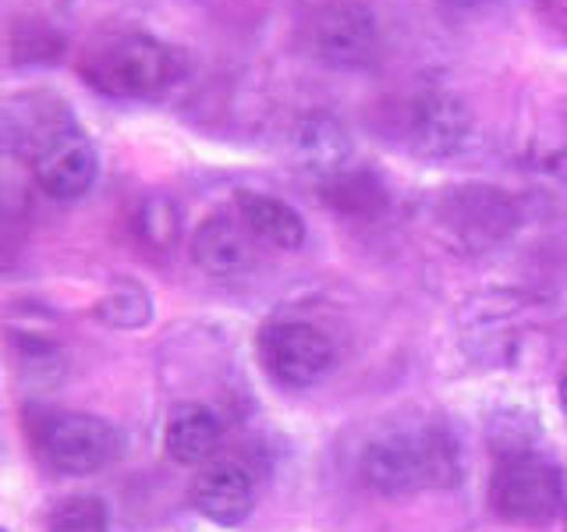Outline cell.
<instances>
[{
	"label": "cell",
	"mask_w": 567,
	"mask_h": 532,
	"mask_svg": "<svg viewBox=\"0 0 567 532\" xmlns=\"http://www.w3.org/2000/svg\"><path fill=\"white\" fill-rule=\"evenodd\" d=\"M79 75L106 100H156L188 75V58L150 32H106L82 50Z\"/></svg>",
	"instance_id": "1"
},
{
	"label": "cell",
	"mask_w": 567,
	"mask_h": 532,
	"mask_svg": "<svg viewBox=\"0 0 567 532\" xmlns=\"http://www.w3.org/2000/svg\"><path fill=\"white\" fill-rule=\"evenodd\" d=\"M489 504L504 522L546 525L564 508V475L543 454H504L489 475Z\"/></svg>",
	"instance_id": "2"
},
{
	"label": "cell",
	"mask_w": 567,
	"mask_h": 532,
	"mask_svg": "<svg viewBox=\"0 0 567 532\" xmlns=\"http://www.w3.org/2000/svg\"><path fill=\"white\" fill-rule=\"evenodd\" d=\"M362 479L386 497H404L436 483H451L454 479V458L451 448L433 433H401L377 440L362 454Z\"/></svg>",
	"instance_id": "3"
},
{
	"label": "cell",
	"mask_w": 567,
	"mask_h": 532,
	"mask_svg": "<svg viewBox=\"0 0 567 532\" xmlns=\"http://www.w3.org/2000/svg\"><path fill=\"white\" fill-rule=\"evenodd\" d=\"M117 430L100 416L50 412L35 422V451L58 475H93L117 458Z\"/></svg>",
	"instance_id": "4"
},
{
	"label": "cell",
	"mask_w": 567,
	"mask_h": 532,
	"mask_svg": "<svg viewBox=\"0 0 567 532\" xmlns=\"http://www.w3.org/2000/svg\"><path fill=\"white\" fill-rule=\"evenodd\" d=\"M312 58L337 71H359L380 58V18L362 0H327L309 22Z\"/></svg>",
	"instance_id": "5"
},
{
	"label": "cell",
	"mask_w": 567,
	"mask_h": 532,
	"mask_svg": "<svg viewBox=\"0 0 567 532\" xmlns=\"http://www.w3.org/2000/svg\"><path fill=\"white\" fill-rule=\"evenodd\" d=\"M71 124V103L50 89H22L0 96V160H35L47 142H53Z\"/></svg>",
	"instance_id": "6"
},
{
	"label": "cell",
	"mask_w": 567,
	"mask_h": 532,
	"mask_svg": "<svg viewBox=\"0 0 567 532\" xmlns=\"http://www.w3.org/2000/svg\"><path fill=\"white\" fill-rule=\"evenodd\" d=\"M259 359L280 387H312L333 366V341L312 324L284 319L262 327Z\"/></svg>",
	"instance_id": "7"
},
{
	"label": "cell",
	"mask_w": 567,
	"mask_h": 532,
	"mask_svg": "<svg viewBox=\"0 0 567 532\" xmlns=\"http://www.w3.org/2000/svg\"><path fill=\"white\" fill-rule=\"evenodd\" d=\"M401 139L419 156H454L472 139V114L447 89H425L412 96L401 111Z\"/></svg>",
	"instance_id": "8"
},
{
	"label": "cell",
	"mask_w": 567,
	"mask_h": 532,
	"mask_svg": "<svg viewBox=\"0 0 567 532\" xmlns=\"http://www.w3.org/2000/svg\"><path fill=\"white\" fill-rule=\"evenodd\" d=\"M32 182L40 185L50 200L58 203H75L82 195L93 192L96 177H100V153L96 142L89 139L82 124H71L68 132H61L53 142L35 153L29 164Z\"/></svg>",
	"instance_id": "9"
},
{
	"label": "cell",
	"mask_w": 567,
	"mask_h": 532,
	"mask_svg": "<svg viewBox=\"0 0 567 532\" xmlns=\"http://www.w3.org/2000/svg\"><path fill=\"white\" fill-rule=\"evenodd\" d=\"M252 504H256V483L238 461L206 466L192 483V508L213 525L224 529L241 525L252 514Z\"/></svg>",
	"instance_id": "10"
},
{
	"label": "cell",
	"mask_w": 567,
	"mask_h": 532,
	"mask_svg": "<svg viewBox=\"0 0 567 532\" xmlns=\"http://www.w3.org/2000/svg\"><path fill=\"white\" fill-rule=\"evenodd\" d=\"M192 259L209 277L245 274L256 259V238L238 221V213H213L192 235Z\"/></svg>",
	"instance_id": "11"
},
{
	"label": "cell",
	"mask_w": 567,
	"mask_h": 532,
	"mask_svg": "<svg viewBox=\"0 0 567 532\" xmlns=\"http://www.w3.org/2000/svg\"><path fill=\"white\" fill-rule=\"evenodd\" d=\"M291 153L301 171L330 182V177L348 171L351 139L341 129V121H333L330 114H309L291 129Z\"/></svg>",
	"instance_id": "12"
},
{
	"label": "cell",
	"mask_w": 567,
	"mask_h": 532,
	"mask_svg": "<svg viewBox=\"0 0 567 532\" xmlns=\"http://www.w3.org/2000/svg\"><path fill=\"white\" fill-rule=\"evenodd\" d=\"M235 213H238V221L248 227V235L262 245L284 248V253H295V248L306 245V221L298 217V209H291L284 200H277V195L241 188L235 195Z\"/></svg>",
	"instance_id": "13"
},
{
	"label": "cell",
	"mask_w": 567,
	"mask_h": 532,
	"mask_svg": "<svg viewBox=\"0 0 567 532\" xmlns=\"http://www.w3.org/2000/svg\"><path fill=\"white\" fill-rule=\"evenodd\" d=\"M224 440L217 412L206 405H177L164 426V448L177 466H206Z\"/></svg>",
	"instance_id": "14"
},
{
	"label": "cell",
	"mask_w": 567,
	"mask_h": 532,
	"mask_svg": "<svg viewBox=\"0 0 567 532\" xmlns=\"http://www.w3.org/2000/svg\"><path fill=\"white\" fill-rule=\"evenodd\" d=\"M323 200L341 213V217L372 221L386 206V188L377 174L369 171H341L330 182H323Z\"/></svg>",
	"instance_id": "15"
},
{
	"label": "cell",
	"mask_w": 567,
	"mask_h": 532,
	"mask_svg": "<svg viewBox=\"0 0 567 532\" xmlns=\"http://www.w3.org/2000/svg\"><path fill=\"white\" fill-rule=\"evenodd\" d=\"M11 341H14V359L18 369L25 372L29 383H53L61 380L64 372V351L61 341L53 337V330H40V327H22V330H11Z\"/></svg>",
	"instance_id": "16"
},
{
	"label": "cell",
	"mask_w": 567,
	"mask_h": 532,
	"mask_svg": "<svg viewBox=\"0 0 567 532\" xmlns=\"http://www.w3.org/2000/svg\"><path fill=\"white\" fill-rule=\"evenodd\" d=\"M8 47L18 68H40V64H58L64 58L68 40L47 18H22V22H14Z\"/></svg>",
	"instance_id": "17"
},
{
	"label": "cell",
	"mask_w": 567,
	"mask_h": 532,
	"mask_svg": "<svg viewBox=\"0 0 567 532\" xmlns=\"http://www.w3.org/2000/svg\"><path fill=\"white\" fill-rule=\"evenodd\" d=\"M135 231L142 245H150L153 253H171L182 238V206L171 195H150L135 213Z\"/></svg>",
	"instance_id": "18"
},
{
	"label": "cell",
	"mask_w": 567,
	"mask_h": 532,
	"mask_svg": "<svg viewBox=\"0 0 567 532\" xmlns=\"http://www.w3.org/2000/svg\"><path fill=\"white\" fill-rule=\"evenodd\" d=\"M96 319L114 330H138L153 319V298L146 288L132 280H121L96 301Z\"/></svg>",
	"instance_id": "19"
},
{
	"label": "cell",
	"mask_w": 567,
	"mask_h": 532,
	"mask_svg": "<svg viewBox=\"0 0 567 532\" xmlns=\"http://www.w3.org/2000/svg\"><path fill=\"white\" fill-rule=\"evenodd\" d=\"M47 532H111L100 497H68L50 511Z\"/></svg>",
	"instance_id": "20"
},
{
	"label": "cell",
	"mask_w": 567,
	"mask_h": 532,
	"mask_svg": "<svg viewBox=\"0 0 567 532\" xmlns=\"http://www.w3.org/2000/svg\"><path fill=\"white\" fill-rule=\"evenodd\" d=\"M447 8H457V11H465V8H475V4H486V0H443Z\"/></svg>",
	"instance_id": "21"
},
{
	"label": "cell",
	"mask_w": 567,
	"mask_h": 532,
	"mask_svg": "<svg viewBox=\"0 0 567 532\" xmlns=\"http://www.w3.org/2000/svg\"><path fill=\"white\" fill-rule=\"evenodd\" d=\"M560 412L567 416V377H564V383H560Z\"/></svg>",
	"instance_id": "22"
},
{
	"label": "cell",
	"mask_w": 567,
	"mask_h": 532,
	"mask_svg": "<svg viewBox=\"0 0 567 532\" xmlns=\"http://www.w3.org/2000/svg\"><path fill=\"white\" fill-rule=\"evenodd\" d=\"M549 4H554V8H557L560 14H567V0H549Z\"/></svg>",
	"instance_id": "23"
},
{
	"label": "cell",
	"mask_w": 567,
	"mask_h": 532,
	"mask_svg": "<svg viewBox=\"0 0 567 532\" xmlns=\"http://www.w3.org/2000/svg\"><path fill=\"white\" fill-rule=\"evenodd\" d=\"M0 532H8V529H0Z\"/></svg>",
	"instance_id": "24"
}]
</instances>
